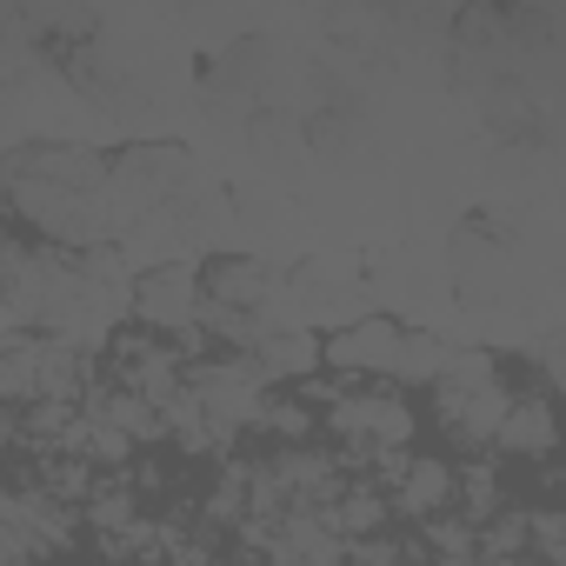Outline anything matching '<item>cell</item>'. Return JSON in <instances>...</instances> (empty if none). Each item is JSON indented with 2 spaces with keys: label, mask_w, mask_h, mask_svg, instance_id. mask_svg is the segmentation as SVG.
I'll return each mask as SVG.
<instances>
[{
  "label": "cell",
  "mask_w": 566,
  "mask_h": 566,
  "mask_svg": "<svg viewBox=\"0 0 566 566\" xmlns=\"http://www.w3.org/2000/svg\"><path fill=\"white\" fill-rule=\"evenodd\" d=\"M327 427L347 440L354 467H367V460L400 453V447L413 440V407L394 400V394H340V400L327 407Z\"/></svg>",
  "instance_id": "obj_1"
},
{
  "label": "cell",
  "mask_w": 566,
  "mask_h": 566,
  "mask_svg": "<svg viewBox=\"0 0 566 566\" xmlns=\"http://www.w3.org/2000/svg\"><path fill=\"white\" fill-rule=\"evenodd\" d=\"M200 266L193 260H167V266H154L140 287H134V314L154 327V334H193V321H200Z\"/></svg>",
  "instance_id": "obj_2"
},
{
  "label": "cell",
  "mask_w": 566,
  "mask_h": 566,
  "mask_svg": "<svg viewBox=\"0 0 566 566\" xmlns=\"http://www.w3.org/2000/svg\"><path fill=\"white\" fill-rule=\"evenodd\" d=\"M394 354H400V321L387 314H360L334 340H321V360L334 374H394Z\"/></svg>",
  "instance_id": "obj_3"
},
{
  "label": "cell",
  "mask_w": 566,
  "mask_h": 566,
  "mask_svg": "<svg viewBox=\"0 0 566 566\" xmlns=\"http://www.w3.org/2000/svg\"><path fill=\"white\" fill-rule=\"evenodd\" d=\"M180 387H187V360H180L174 347H160V340H147V334H140V340H134V334L120 340V394H134V400H147V407L160 413Z\"/></svg>",
  "instance_id": "obj_4"
},
{
  "label": "cell",
  "mask_w": 566,
  "mask_h": 566,
  "mask_svg": "<svg viewBox=\"0 0 566 566\" xmlns=\"http://www.w3.org/2000/svg\"><path fill=\"white\" fill-rule=\"evenodd\" d=\"M493 447H500V453H526V460L553 453V447H559V420H553V407H546L539 394H513L506 413H500Z\"/></svg>",
  "instance_id": "obj_5"
},
{
  "label": "cell",
  "mask_w": 566,
  "mask_h": 566,
  "mask_svg": "<svg viewBox=\"0 0 566 566\" xmlns=\"http://www.w3.org/2000/svg\"><path fill=\"white\" fill-rule=\"evenodd\" d=\"M447 500H453V467H447V460H400V473H394V493H387V513L433 520Z\"/></svg>",
  "instance_id": "obj_6"
},
{
  "label": "cell",
  "mask_w": 566,
  "mask_h": 566,
  "mask_svg": "<svg viewBox=\"0 0 566 566\" xmlns=\"http://www.w3.org/2000/svg\"><path fill=\"white\" fill-rule=\"evenodd\" d=\"M506 387H480V394H440V420L460 447H493L500 433V413H506Z\"/></svg>",
  "instance_id": "obj_7"
},
{
  "label": "cell",
  "mask_w": 566,
  "mask_h": 566,
  "mask_svg": "<svg viewBox=\"0 0 566 566\" xmlns=\"http://www.w3.org/2000/svg\"><path fill=\"white\" fill-rule=\"evenodd\" d=\"M247 360H253L260 380H301L307 387L314 367H321V334H266Z\"/></svg>",
  "instance_id": "obj_8"
},
{
  "label": "cell",
  "mask_w": 566,
  "mask_h": 566,
  "mask_svg": "<svg viewBox=\"0 0 566 566\" xmlns=\"http://www.w3.org/2000/svg\"><path fill=\"white\" fill-rule=\"evenodd\" d=\"M440 367H447V340H440V334H400L394 380H407V387H433Z\"/></svg>",
  "instance_id": "obj_9"
},
{
  "label": "cell",
  "mask_w": 566,
  "mask_h": 566,
  "mask_svg": "<svg viewBox=\"0 0 566 566\" xmlns=\"http://www.w3.org/2000/svg\"><path fill=\"white\" fill-rule=\"evenodd\" d=\"M453 493H460V520L473 526V520H493L500 513V480H493V467L480 460V467H467V473H453Z\"/></svg>",
  "instance_id": "obj_10"
},
{
  "label": "cell",
  "mask_w": 566,
  "mask_h": 566,
  "mask_svg": "<svg viewBox=\"0 0 566 566\" xmlns=\"http://www.w3.org/2000/svg\"><path fill=\"white\" fill-rule=\"evenodd\" d=\"M500 566H539V559H500Z\"/></svg>",
  "instance_id": "obj_11"
}]
</instances>
